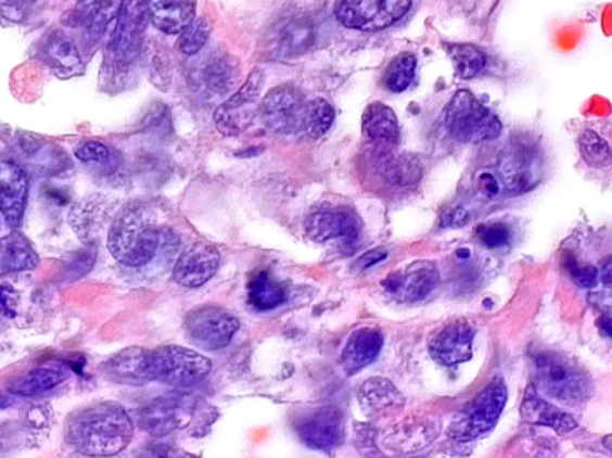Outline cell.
Masks as SVG:
<instances>
[{"instance_id":"9a60e30c","label":"cell","mask_w":612,"mask_h":458,"mask_svg":"<svg viewBox=\"0 0 612 458\" xmlns=\"http://www.w3.org/2000/svg\"><path fill=\"white\" fill-rule=\"evenodd\" d=\"M29 199V178L18 162L0 158V214L11 229L21 228Z\"/></svg>"},{"instance_id":"b9f144b4","label":"cell","mask_w":612,"mask_h":458,"mask_svg":"<svg viewBox=\"0 0 612 458\" xmlns=\"http://www.w3.org/2000/svg\"><path fill=\"white\" fill-rule=\"evenodd\" d=\"M479 189L482 194L487 195V198H493V195L500 194L501 181L498 176L493 173H482L479 178Z\"/></svg>"},{"instance_id":"60d3db41","label":"cell","mask_w":612,"mask_h":458,"mask_svg":"<svg viewBox=\"0 0 612 458\" xmlns=\"http://www.w3.org/2000/svg\"><path fill=\"white\" fill-rule=\"evenodd\" d=\"M21 295L11 285H0V311L5 317H15Z\"/></svg>"},{"instance_id":"74e56055","label":"cell","mask_w":612,"mask_h":458,"mask_svg":"<svg viewBox=\"0 0 612 458\" xmlns=\"http://www.w3.org/2000/svg\"><path fill=\"white\" fill-rule=\"evenodd\" d=\"M76 158L85 165H90V167H115V156H113L112 149L107 148L106 143L98 142V140L79 143L76 148Z\"/></svg>"},{"instance_id":"4316f807","label":"cell","mask_w":612,"mask_h":458,"mask_svg":"<svg viewBox=\"0 0 612 458\" xmlns=\"http://www.w3.org/2000/svg\"><path fill=\"white\" fill-rule=\"evenodd\" d=\"M38 262L40 258L35 247L21 231L13 229L4 239H0V275L35 269Z\"/></svg>"},{"instance_id":"7402d4cb","label":"cell","mask_w":612,"mask_h":458,"mask_svg":"<svg viewBox=\"0 0 612 458\" xmlns=\"http://www.w3.org/2000/svg\"><path fill=\"white\" fill-rule=\"evenodd\" d=\"M314 41V26L306 16H286L276 22L271 29L272 51L281 56H296L302 54Z\"/></svg>"},{"instance_id":"8fae6325","label":"cell","mask_w":612,"mask_h":458,"mask_svg":"<svg viewBox=\"0 0 612 458\" xmlns=\"http://www.w3.org/2000/svg\"><path fill=\"white\" fill-rule=\"evenodd\" d=\"M195 402L183 394L158 397L140 412V427L154 437H165L183 430L194 419Z\"/></svg>"},{"instance_id":"4dcf8cb0","label":"cell","mask_w":612,"mask_h":458,"mask_svg":"<svg viewBox=\"0 0 612 458\" xmlns=\"http://www.w3.org/2000/svg\"><path fill=\"white\" fill-rule=\"evenodd\" d=\"M286 287L275 280L269 270H258L247 281V303L255 310L271 311L286 301Z\"/></svg>"},{"instance_id":"f1b7e54d","label":"cell","mask_w":612,"mask_h":458,"mask_svg":"<svg viewBox=\"0 0 612 458\" xmlns=\"http://www.w3.org/2000/svg\"><path fill=\"white\" fill-rule=\"evenodd\" d=\"M443 47L454 63L455 74L459 79L470 81L489 71L490 56L482 47L475 43H455V41H446Z\"/></svg>"},{"instance_id":"7c38bea8","label":"cell","mask_w":612,"mask_h":458,"mask_svg":"<svg viewBox=\"0 0 612 458\" xmlns=\"http://www.w3.org/2000/svg\"><path fill=\"white\" fill-rule=\"evenodd\" d=\"M308 102L292 85H281L267 92L262 101L264 123L276 132H296L305 129Z\"/></svg>"},{"instance_id":"f35d334b","label":"cell","mask_w":612,"mask_h":458,"mask_svg":"<svg viewBox=\"0 0 612 458\" xmlns=\"http://www.w3.org/2000/svg\"><path fill=\"white\" fill-rule=\"evenodd\" d=\"M476 239L487 250H500V247L509 245L510 239H512V231L503 222H490V225L479 226Z\"/></svg>"},{"instance_id":"e0dca14e","label":"cell","mask_w":612,"mask_h":458,"mask_svg":"<svg viewBox=\"0 0 612 458\" xmlns=\"http://www.w3.org/2000/svg\"><path fill=\"white\" fill-rule=\"evenodd\" d=\"M296 432L310 448H335L344 441V416L337 408H319L297 421Z\"/></svg>"},{"instance_id":"30bf717a","label":"cell","mask_w":612,"mask_h":458,"mask_svg":"<svg viewBox=\"0 0 612 458\" xmlns=\"http://www.w3.org/2000/svg\"><path fill=\"white\" fill-rule=\"evenodd\" d=\"M184 331L195 346L217 352L230 344L239 331V319L219 306H201L184 319Z\"/></svg>"},{"instance_id":"f6af8a7d","label":"cell","mask_w":612,"mask_h":458,"mask_svg":"<svg viewBox=\"0 0 612 458\" xmlns=\"http://www.w3.org/2000/svg\"><path fill=\"white\" fill-rule=\"evenodd\" d=\"M598 270H600V281L612 291V256H608Z\"/></svg>"},{"instance_id":"d6a6232c","label":"cell","mask_w":612,"mask_h":458,"mask_svg":"<svg viewBox=\"0 0 612 458\" xmlns=\"http://www.w3.org/2000/svg\"><path fill=\"white\" fill-rule=\"evenodd\" d=\"M47 60L60 72H76L81 66V54L76 43L63 33H52L43 47Z\"/></svg>"},{"instance_id":"7dc6e473","label":"cell","mask_w":612,"mask_h":458,"mask_svg":"<svg viewBox=\"0 0 612 458\" xmlns=\"http://www.w3.org/2000/svg\"><path fill=\"white\" fill-rule=\"evenodd\" d=\"M603 446L612 451V435H608V437H603Z\"/></svg>"},{"instance_id":"8d00e7d4","label":"cell","mask_w":612,"mask_h":458,"mask_svg":"<svg viewBox=\"0 0 612 458\" xmlns=\"http://www.w3.org/2000/svg\"><path fill=\"white\" fill-rule=\"evenodd\" d=\"M178 36L181 52L187 56H195L203 51L206 41H208L209 24L204 18H194Z\"/></svg>"},{"instance_id":"e575fe53","label":"cell","mask_w":612,"mask_h":458,"mask_svg":"<svg viewBox=\"0 0 612 458\" xmlns=\"http://www.w3.org/2000/svg\"><path fill=\"white\" fill-rule=\"evenodd\" d=\"M335 120V107L324 99H314L306 107L305 131L308 137L321 138L332 128Z\"/></svg>"},{"instance_id":"cb8c5ba5","label":"cell","mask_w":612,"mask_h":458,"mask_svg":"<svg viewBox=\"0 0 612 458\" xmlns=\"http://www.w3.org/2000/svg\"><path fill=\"white\" fill-rule=\"evenodd\" d=\"M383 335L377 328H360L353 331L342 352L341 364L347 374L362 371L364 367L373 364L382 352Z\"/></svg>"},{"instance_id":"52a82bcc","label":"cell","mask_w":612,"mask_h":458,"mask_svg":"<svg viewBox=\"0 0 612 458\" xmlns=\"http://www.w3.org/2000/svg\"><path fill=\"white\" fill-rule=\"evenodd\" d=\"M412 0H335L333 15L353 31L378 33L405 18Z\"/></svg>"},{"instance_id":"bcb514c9","label":"cell","mask_w":612,"mask_h":458,"mask_svg":"<svg viewBox=\"0 0 612 458\" xmlns=\"http://www.w3.org/2000/svg\"><path fill=\"white\" fill-rule=\"evenodd\" d=\"M598 330L602 333L603 336H608V339H612V317L602 316L598 319Z\"/></svg>"},{"instance_id":"ffe728a7","label":"cell","mask_w":612,"mask_h":458,"mask_svg":"<svg viewBox=\"0 0 612 458\" xmlns=\"http://www.w3.org/2000/svg\"><path fill=\"white\" fill-rule=\"evenodd\" d=\"M521 419L532 427L551 428L553 432L561 435L577 430V421L572 418V414L564 412L561 407L546 402L534 385L526 389L525 397L521 402Z\"/></svg>"},{"instance_id":"d590c367","label":"cell","mask_w":612,"mask_h":458,"mask_svg":"<svg viewBox=\"0 0 612 458\" xmlns=\"http://www.w3.org/2000/svg\"><path fill=\"white\" fill-rule=\"evenodd\" d=\"M204 81L215 92H228L233 87V82L237 81L235 66H233L230 56H217L212 60L204 68Z\"/></svg>"},{"instance_id":"44dd1931","label":"cell","mask_w":612,"mask_h":458,"mask_svg":"<svg viewBox=\"0 0 612 458\" xmlns=\"http://www.w3.org/2000/svg\"><path fill=\"white\" fill-rule=\"evenodd\" d=\"M149 353L142 347H128L104 364L102 371L112 382L129 387H142L153 382L149 371Z\"/></svg>"},{"instance_id":"d4e9b609","label":"cell","mask_w":612,"mask_h":458,"mask_svg":"<svg viewBox=\"0 0 612 458\" xmlns=\"http://www.w3.org/2000/svg\"><path fill=\"white\" fill-rule=\"evenodd\" d=\"M68 378L67 369L60 366H41L24 372L11 382L10 391L15 396L38 397L60 387Z\"/></svg>"},{"instance_id":"7bdbcfd3","label":"cell","mask_w":612,"mask_h":458,"mask_svg":"<svg viewBox=\"0 0 612 458\" xmlns=\"http://www.w3.org/2000/svg\"><path fill=\"white\" fill-rule=\"evenodd\" d=\"M385 258H387V251L385 250L369 251V253H366V255L357 262L355 267H357L358 270H366L369 269V267H373V265L385 260Z\"/></svg>"},{"instance_id":"d6986e66","label":"cell","mask_w":612,"mask_h":458,"mask_svg":"<svg viewBox=\"0 0 612 458\" xmlns=\"http://www.w3.org/2000/svg\"><path fill=\"white\" fill-rule=\"evenodd\" d=\"M266 82V76L260 68L251 72L247 81L239 88L235 96H231L230 101L215 112V124L217 128L228 135L239 132L242 123H247L251 118V107H255L256 101L260 99L262 87Z\"/></svg>"},{"instance_id":"f546056e","label":"cell","mask_w":612,"mask_h":458,"mask_svg":"<svg viewBox=\"0 0 612 458\" xmlns=\"http://www.w3.org/2000/svg\"><path fill=\"white\" fill-rule=\"evenodd\" d=\"M358 399L364 412L369 416H380L404 407V396L393 383L383 378H369L368 382H364L358 391Z\"/></svg>"},{"instance_id":"3957f363","label":"cell","mask_w":612,"mask_h":458,"mask_svg":"<svg viewBox=\"0 0 612 458\" xmlns=\"http://www.w3.org/2000/svg\"><path fill=\"white\" fill-rule=\"evenodd\" d=\"M532 361L534 387L545 396L577 407L595 393L591 374L575 358L559 352H541Z\"/></svg>"},{"instance_id":"1f68e13d","label":"cell","mask_w":612,"mask_h":458,"mask_svg":"<svg viewBox=\"0 0 612 458\" xmlns=\"http://www.w3.org/2000/svg\"><path fill=\"white\" fill-rule=\"evenodd\" d=\"M500 176L510 192H525L539 181L532 160L523 151H514L501 160Z\"/></svg>"},{"instance_id":"ba28073f","label":"cell","mask_w":612,"mask_h":458,"mask_svg":"<svg viewBox=\"0 0 612 458\" xmlns=\"http://www.w3.org/2000/svg\"><path fill=\"white\" fill-rule=\"evenodd\" d=\"M149 371L153 382L187 387L208 377L212 361L194 349L164 346L149 353Z\"/></svg>"},{"instance_id":"c3c4849f","label":"cell","mask_w":612,"mask_h":458,"mask_svg":"<svg viewBox=\"0 0 612 458\" xmlns=\"http://www.w3.org/2000/svg\"><path fill=\"white\" fill-rule=\"evenodd\" d=\"M22 2H29V4H31V2H36V0H22Z\"/></svg>"},{"instance_id":"4fadbf2b","label":"cell","mask_w":612,"mask_h":458,"mask_svg":"<svg viewBox=\"0 0 612 458\" xmlns=\"http://www.w3.org/2000/svg\"><path fill=\"white\" fill-rule=\"evenodd\" d=\"M364 222L357 212L347 206L322 208L310 215L306 231L317 242H339L342 245H355L362 234Z\"/></svg>"},{"instance_id":"277c9868","label":"cell","mask_w":612,"mask_h":458,"mask_svg":"<svg viewBox=\"0 0 612 458\" xmlns=\"http://www.w3.org/2000/svg\"><path fill=\"white\" fill-rule=\"evenodd\" d=\"M449 137L462 143H482L500 137L501 120L489 106L470 92L459 90L444 110Z\"/></svg>"},{"instance_id":"83f0119b","label":"cell","mask_w":612,"mask_h":458,"mask_svg":"<svg viewBox=\"0 0 612 458\" xmlns=\"http://www.w3.org/2000/svg\"><path fill=\"white\" fill-rule=\"evenodd\" d=\"M362 128L371 142L383 145H396L399 142L398 117L393 107L382 102H373L366 107Z\"/></svg>"},{"instance_id":"484cf974","label":"cell","mask_w":612,"mask_h":458,"mask_svg":"<svg viewBox=\"0 0 612 458\" xmlns=\"http://www.w3.org/2000/svg\"><path fill=\"white\" fill-rule=\"evenodd\" d=\"M120 4L123 0H79L74 16L87 35L98 40L117 18Z\"/></svg>"},{"instance_id":"ee69618b","label":"cell","mask_w":612,"mask_h":458,"mask_svg":"<svg viewBox=\"0 0 612 458\" xmlns=\"http://www.w3.org/2000/svg\"><path fill=\"white\" fill-rule=\"evenodd\" d=\"M468 220H470V214H468L464 208H455L454 212L444 215L443 226L460 228V226L468 225Z\"/></svg>"},{"instance_id":"7a4b0ae2","label":"cell","mask_w":612,"mask_h":458,"mask_svg":"<svg viewBox=\"0 0 612 458\" xmlns=\"http://www.w3.org/2000/svg\"><path fill=\"white\" fill-rule=\"evenodd\" d=\"M164 233L143 204H129L113 220L107 247L115 260L128 267H143L158 255Z\"/></svg>"},{"instance_id":"5bb4252c","label":"cell","mask_w":612,"mask_h":458,"mask_svg":"<svg viewBox=\"0 0 612 458\" xmlns=\"http://www.w3.org/2000/svg\"><path fill=\"white\" fill-rule=\"evenodd\" d=\"M439 269L434 262L419 260L383 280L382 287L399 303L421 301L439 285Z\"/></svg>"},{"instance_id":"2e32d148","label":"cell","mask_w":612,"mask_h":458,"mask_svg":"<svg viewBox=\"0 0 612 458\" xmlns=\"http://www.w3.org/2000/svg\"><path fill=\"white\" fill-rule=\"evenodd\" d=\"M476 330L470 321L459 319L449 322L446 327L435 331L430 339V355L441 366H459L462 361L473 357V341H475Z\"/></svg>"},{"instance_id":"ac0fdd59","label":"cell","mask_w":612,"mask_h":458,"mask_svg":"<svg viewBox=\"0 0 612 458\" xmlns=\"http://www.w3.org/2000/svg\"><path fill=\"white\" fill-rule=\"evenodd\" d=\"M219 265V251L214 245L195 242L179 255L174 265V280L187 289H197L214 278Z\"/></svg>"},{"instance_id":"836d02e7","label":"cell","mask_w":612,"mask_h":458,"mask_svg":"<svg viewBox=\"0 0 612 458\" xmlns=\"http://www.w3.org/2000/svg\"><path fill=\"white\" fill-rule=\"evenodd\" d=\"M416 68H418V58L413 56L412 52H401L393 58V62L388 63L383 72V87L387 88L388 92H405L413 82Z\"/></svg>"},{"instance_id":"6da1fadb","label":"cell","mask_w":612,"mask_h":458,"mask_svg":"<svg viewBox=\"0 0 612 458\" xmlns=\"http://www.w3.org/2000/svg\"><path fill=\"white\" fill-rule=\"evenodd\" d=\"M133 421L120 405L95 403L72 414L67 441L79 454L110 457L123 451L133 438Z\"/></svg>"},{"instance_id":"603a6c76","label":"cell","mask_w":612,"mask_h":458,"mask_svg":"<svg viewBox=\"0 0 612 458\" xmlns=\"http://www.w3.org/2000/svg\"><path fill=\"white\" fill-rule=\"evenodd\" d=\"M149 21L165 35H179L195 18L197 0H145Z\"/></svg>"},{"instance_id":"ab89813d","label":"cell","mask_w":612,"mask_h":458,"mask_svg":"<svg viewBox=\"0 0 612 458\" xmlns=\"http://www.w3.org/2000/svg\"><path fill=\"white\" fill-rule=\"evenodd\" d=\"M564 269L581 289H595L600 283V270L592 265H581L573 256L564 260Z\"/></svg>"},{"instance_id":"5b68a950","label":"cell","mask_w":612,"mask_h":458,"mask_svg":"<svg viewBox=\"0 0 612 458\" xmlns=\"http://www.w3.org/2000/svg\"><path fill=\"white\" fill-rule=\"evenodd\" d=\"M578 164L587 178L612 181V118H584L573 123Z\"/></svg>"},{"instance_id":"8992f818","label":"cell","mask_w":612,"mask_h":458,"mask_svg":"<svg viewBox=\"0 0 612 458\" xmlns=\"http://www.w3.org/2000/svg\"><path fill=\"white\" fill-rule=\"evenodd\" d=\"M507 385L503 380H493L487 383L464 408V412L455 419L449 428V437L459 443H468L473 438L489 433L498 423L501 412L507 405Z\"/></svg>"},{"instance_id":"9c48e42d","label":"cell","mask_w":612,"mask_h":458,"mask_svg":"<svg viewBox=\"0 0 612 458\" xmlns=\"http://www.w3.org/2000/svg\"><path fill=\"white\" fill-rule=\"evenodd\" d=\"M149 13L145 0H123L107 43V54L115 65L128 66L142 49Z\"/></svg>"}]
</instances>
